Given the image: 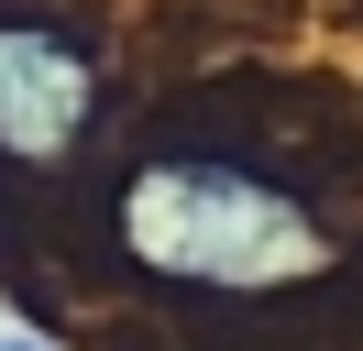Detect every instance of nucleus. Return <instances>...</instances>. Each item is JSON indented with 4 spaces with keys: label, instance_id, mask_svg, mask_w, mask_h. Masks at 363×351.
<instances>
[{
    "label": "nucleus",
    "instance_id": "obj_1",
    "mask_svg": "<svg viewBox=\"0 0 363 351\" xmlns=\"http://www.w3.org/2000/svg\"><path fill=\"white\" fill-rule=\"evenodd\" d=\"M121 241H133V263L177 285H297L330 263V231L308 219V197L253 165H220V154L143 165L121 187Z\"/></svg>",
    "mask_w": 363,
    "mask_h": 351
},
{
    "label": "nucleus",
    "instance_id": "obj_2",
    "mask_svg": "<svg viewBox=\"0 0 363 351\" xmlns=\"http://www.w3.org/2000/svg\"><path fill=\"white\" fill-rule=\"evenodd\" d=\"M89 110H99V77L67 33L0 22V154L11 165H67L89 143Z\"/></svg>",
    "mask_w": 363,
    "mask_h": 351
},
{
    "label": "nucleus",
    "instance_id": "obj_3",
    "mask_svg": "<svg viewBox=\"0 0 363 351\" xmlns=\"http://www.w3.org/2000/svg\"><path fill=\"white\" fill-rule=\"evenodd\" d=\"M0 351H33V340H0Z\"/></svg>",
    "mask_w": 363,
    "mask_h": 351
}]
</instances>
